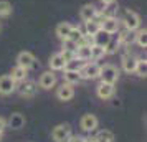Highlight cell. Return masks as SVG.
Returning a JSON list of instances; mask_svg holds the SVG:
<instances>
[{
	"instance_id": "1",
	"label": "cell",
	"mask_w": 147,
	"mask_h": 142,
	"mask_svg": "<svg viewBox=\"0 0 147 142\" xmlns=\"http://www.w3.org/2000/svg\"><path fill=\"white\" fill-rule=\"evenodd\" d=\"M121 22H122V25L127 32H136L140 27V17L132 10H124L122 17H121Z\"/></svg>"
},
{
	"instance_id": "2",
	"label": "cell",
	"mask_w": 147,
	"mask_h": 142,
	"mask_svg": "<svg viewBox=\"0 0 147 142\" xmlns=\"http://www.w3.org/2000/svg\"><path fill=\"white\" fill-rule=\"evenodd\" d=\"M99 73H101V66L98 63H84L83 68L80 69V76L81 79H96V78H99Z\"/></svg>"
},
{
	"instance_id": "3",
	"label": "cell",
	"mask_w": 147,
	"mask_h": 142,
	"mask_svg": "<svg viewBox=\"0 0 147 142\" xmlns=\"http://www.w3.org/2000/svg\"><path fill=\"white\" fill-rule=\"evenodd\" d=\"M99 78H101V81L114 84V83L119 79V69L114 66V65H104V66H101Z\"/></svg>"
},
{
	"instance_id": "4",
	"label": "cell",
	"mask_w": 147,
	"mask_h": 142,
	"mask_svg": "<svg viewBox=\"0 0 147 142\" xmlns=\"http://www.w3.org/2000/svg\"><path fill=\"white\" fill-rule=\"evenodd\" d=\"M51 137L55 142H69L71 139V127L69 124H58L51 131Z\"/></svg>"
},
{
	"instance_id": "5",
	"label": "cell",
	"mask_w": 147,
	"mask_h": 142,
	"mask_svg": "<svg viewBox=\"0 0 147 142\" xmlns=\"http://www.w3.org/2000/svg\"><path fill=\"white\" fill-rule=\"evenodd\" d=\"M17 65L22 66V68H25V69L40 66V63L36 61L35 55L30 53V51H22V53H18V56H17Z\"/></svg>"
},
{
	"instance_id": "6",
	"label": "cell",
	"mask_w": 147,
	"mask_h": 142,
	"mask_svg": "<svg viewBox=\"0 0 147 142\" xmlns=\"http://www.w3.org/2000/svg\"><path fill=\"white\" fill-rule=\"evenodd\" d=\"M15 89H17V83L10 78V75L0 76V94L8 96V94H12Z\"/></svg>"
},
{
	"instance_id": "7",
	"label": "cell",
	"mask_w": 147,
	"mask_h": 142,
	"mask_svg": "<svg viewBox=\"0 0 147 142\" xmlns=\"http://www.w3.org/2000/svg\"><path fill=\"white\" fill-rule=\"evenodd\" d=\"M99 25H101V30H104L109 35H114L119 32V20L116 17H104Z\"/></svg>"
},
{
	"instance_id": "8",
	"label": "cell",
	"mask_w": 147,
	"mask_h": 142,
	"mask_svg": "<svg viewBox=\"0 0 147 142\" xmlns=\"http://www.w3.org/2000/svg\"><path fill=\"white\" fill-rule=\"evenodd\" d=\"M73 96H74V88L69 83H63L60 88L56 89V98L60 101H71Z\"/></svg>"
},
{
	"instance_id": "9",
	"label": "cell",
	"mask_w": 147,
	"mask_h": 142,
	"mask_svg": "<svg viewBox=\"0 0 147 142\" xmlns=\"http://www.w3.org/2000/svg\"><path fill=\"white\" fill-rule=\"evenodd\" d=\"M18 93L23 98H33L36 94V83L35 81H22V84L18 86Z\"/></svg>"
},
{
	"instance_id": "10",
	"label": "cell",
	"mask_w": 147,
	"mask_h": 142,
	"mask_svg": "<svg viewBox=\"0 0 147 142\" xmlns=\"http://www.w3.org/2000/svg\"><path fill=\"white\" fill-rule=\"evenodd\" d=\"M48 65H50V69L51 71H63L65 69V65H66V60H65V56H63V53H55L51 58H50V61H48Z\"/></svg>"
},
{
	"instance_id": "11",
	"label": "cell",
	"mask_w": 147,
	"mask_h": 142,
	"mask_svg": "<svg viewBox=\"0 0 147 142\" xmlns=\"http://www.w3.org/2000/svg\"><path fill=\"white\" fill-rule=\"evenodd\" d=\"M96 94H98V98H101V99H111L114 96V84L101 81V84L98 86V89H96Z\"/></svg>"
},
{
	"instance_id": "12",
	"label": "cell",
	"mask_w": 147,
	"mask_h": 142,
	"mask_svg": "<svg viewBox=\"0 0 147 142\" xmlns=\"http://www.w3.org/2000/svg\"><path fill=\"white\" fill-rule=\"evenodd\" d=\"M80 126L83 131H86V132H91V131H94V129L98 127V117L93 114H84L83 117H81L80 121Z\"/></svg>"
},
{
	"instance_id": "13",
	"label": "cell",
	"mask_w": 147,
	"mask_h": 142,
	"mask_svg": "<svg viewBox=\"0 0 147 142\" xmlns=\"http://www.w3.org/2000/svg\"><path fill=\"white\" fill-rule=\"evenodd\" d=\"M38 84H40V88H43V89H51L55 84H56V76H55V73L53 71H45V73L40 76Z\"/></svg>"
},
{
	"instance_id": "14",
	"label": "cell",
	"mask_w": 147,
	"mask_h": 142,
	"mask_svg": "<svg viewBox=\"0 0 147 142\" xmlns=\"http://www.w3.org/2000/svg\"><path fill=\"white\" fill-rule=\"evenodd\" d=\"M98 13V8L94 7L93 3H84L83 7L80 8V17L83 22H88V20H93L94 17Z\"/></svg>"
},
{
	"instance_id": "15",
	"label": "cell",
	"mask_w": 147,
	"mask_h": 142,
	"mask_svg": "<svg viewBox=\"0 0 147 142\" xmlns=\"http://www.w3.org/2000/svg\"><path fill=\"white\" fill-rule=\"evenodd\" d=\"M74 58L81 61H89L91 60V45H78L74 50Z\"/></svg>"
},
{
	"instance_id": "16",
	"label": "cell",
	"mask_w": 147,
	"mask_h": 142,
	"mask_svg": "<svg viewBox=\"0 0 147 142\" xmlns=\"http://www.w3.org/2000/svg\"><path fill=\"white\" fill-rule=\"evenodd\" d=\"M71 28H73V25L69 23V22H61V23H58L56 25V36L60 38V40H66L68 35H69V32H71Z\"/></svg>"
},
{
	"instance_id": "17",
	"label": "cell",
	"mask_w": 147,
	"mask_h": 142,
	"mask_svg": "<svg viewBox=\"0 0 147 142\" xmlns=\"http://www.w3.org/2000/svg\"><path fill=\"white\" fill-rule=\"evenodd\" d=\"M136 65H137V58L131 56V55H124L122 56V69L126 73H134L136 71Z\"/></svg>"
},
{
	"instance_id": "18",
	"label": "cell",
	"mask_w": 147,
	"mask_h": 142,
	"mask_svg": "<svg viewBox=\"0 0 147 142\" xmlns=\"http://www.w3.org/2000/svg\"><path fill=\"white\" fill-rule=\"evenodd\" d=\"M27 76H28V69H25V68L18 66V65H17V66L12 69V73H10V78H12L15 83L25 81V79H27Z\"/></svg>"
},
{
	"instance_id": "19",
	"label": "cell",
	"mask_w": 147,
	"mask_h": 142,
	"mask_svg": "<svg viewBox=\"0 0 147 142\" xmlns=\"http://www.w3.org/2000/svg\"><path fill=\"white\" fill-rule=\"evenodd\" d=\"M109 40H111V35L106 33L104 30H99V32L93 36V45H99V46L106 48V45L109 43Z\"/></svg>"
},
{
	"instance_id": "20",
	"label": "cell",
	"mask_w": 147,
	"mask_h": 142,
	"mask_svg": "<svg viewBox=\"0 0 147 142\" xmlns=\"http://www.w3.org/2000/svg\"><path fill=\"white\" fill-rule=\"evenodd\" d=\"M8 124H10L12 129H22L25 126V117H23V114H20V112H15V114L10 116Z\"/></svg>"
},
{
	"instance_id": "21",
	"label": "cell",
	"mask_w": 147,
	"mask_h": 142,
	"mask_svg": "<svg viewBox=\"0 0 147 142\" xmlns=\"http://www.w3.org/2000/svg\"><path fill=\"white\" fill-rule=\"evenodd\" d=\"M99 30H101V25L96 20L84 22V35H88V36H94Z\"/></svg>"
},
{
	"instance_id": "22",
	"label": "cell",
	"mask_w": 147,
	"mask_h": 142,
	"mask_svg": "<svg viewBox=\"0 0 147 142\" xmlns=\"http://www.w3.org/2000/svg\"><path fill=\"white\" fill-rule=\"evenodd\" d=\"M104 56H106V48L99 46V45H91V60L98 61Z\"/></svg>"
},
{
	"instance_id": "23",
	"label": "cell",
	"mask_w": 147,
	"mask_h": 142,
	"mask_svg": "<svg viewBox=\"0 0 147 142\" xmlns=\"http://www.w3.org/2000/svg\"><path fill=\"white\" fill-rule=\"evenodd\" d=\"M65 71V75H63V78H65V83H69V84H76V83L81 81V76L78 71H69V69H63Z\"/></svg>"
},
{
	"instance_id": "24",
	"label": "cell",
	"mask_w": 147,
	"mask_h": 142,
	"mask_svg": "<svg viewBox=\"0 0 147 142\" xmlns=\"http://www.w3.org/2000/svg\"><path fill=\"white\" fill-rule=\"evenodd\" d=\"M84 63H86V61H81V60H78V58H71V60L66 61L65 69H69V71H78V73H80V69L83 68Z\"/></svg>"
},
{
	"instance_id": "25",
	"label": "cell",
	"mask_w": 147,
	"mask_h": 142,
	"mask_svg": "<svg viewBox=\"0 0 147 142\" xmlns=\"http://www.w3.org/2000/svg\"><path fill=\"white\" fill-rule=\"evenodd\" d=\"M94 141L96 142H113L114 141V134L111 132V131L104 129V131H99V132L96 134Z\"/></svg>"
},
{
	"instance_id": "26",
	"label": "cell",
	"mask_w": 147,
	"mask_h": 142,
	"mask_svg": "<svg viewBox=\"0 0 147 142\" xmlns=\"http://www.w3.org/2000/svg\"><path fill=\"white\" fill-rule=\"evenodd\" d=\"M134 43H137L140 48H146L147 46V30H146V28H140L139 32L136 33Z\"/></svg>"
},
{
	"instance_id": "27",
	"label": "cell",
	"mask_w": 147,
	"mask_h": 142,
	"mask_svg": "<svg viewBox=\"0 0 147 142\" xmlns=\"http://www.w3.org/2000/svg\"><path fill=\"white\" fill-rule=\"evenodd\" d=\"M137 76H140V78H146L147 75V61L146 58L142 60V58H137V65H136V71H134Z\"/></svg>"
},
{
	"instance_id": "28",
	"label": "cell",
	"mask_w": 147,
	"mask_h": 142,
	"mask_svg": "<svg viewBox=\"0 0 147 142\" xmlns=\"http://www.w3.org/2000/svg\"><path fill=\"white\" fill-rule=\"evenodd\" d=\"M12 15V3L8 0H0V18H7Z\"/></svg>"
},
{
	"instance_id": "29",
	"label": "cell",
	"mask_w": 147,
	"mask_h": 142,
	"mask_svg": "<svg viewBox=\"0 0 147 142\" xmlns=\"http://www.w3.org/2000/svg\"><path fill=\"white\" fill-rule=\"evenodd\" d=\"M83 30H81L80 27H73L71 28V32H69V35H68V40H71V41H74L76 45H78V41L83 38Z\"/></svg>"
},
{
	"instance_id": "30",
	"label": "cell",
	"mask_w": 147,
	"mask_h": 142,
	"mask_svg": "<svg viewBox=\"0 0 147 142\" xmlns=\"http://www.w3.org/2000/svg\"><path fill=\"white\" fill-rule=\"evenodd\" d=\"M63 41V53H73L74 55V50L78 48V45L74 43V41H71V40H61Z\"/></svg>"
},
{
	"instance_id": "31",
	"label": "cell",
	"mask_w": 147,
	"mask_h": 142,
	"mask_svg": "<svg viewBox=\"0 0 147 142\" xmlns=\"http://www.w3.org/2000/svg\"><path fill=\"white\" fill-rule=\"evenodd\" d=\"M5 127H7V121H5L3 117H0V135L3 134V131H5Z\"/></svg>"
},
{
	"instance_id": "32",
	"label": "cell",
	"mask_w": 147,
	"mask_h": 142,
	"mask_svg": "<svg viewBox=\"0 0 147 142\" xmlns=\"http://www.w3.org/2000/svg\"><path fill=\"white\" fill-rule=\"evenodd\" d=\"M69 142H84V137H78V135H76V137H71Z\"/></svg>"
},
{
	"instance_id": "33",
	"label": "cell",
	"mask_w": 147,
	"mask_h": 142,
	"mask_svg": "<svg viewBox=\"0 0 147 142\" xmlns=\"http://www.w3.org/2000/svg\"><path fill=\"white\" fill-rule=\"evenodd\" d=\"M102 2V5H109V3H114L116 0H101Z\"/></svg>"
},
{
	"instance_id": "34",
	"label": "cell",
	"mask_w": 147,
	"mask_h": 142,
	"mask_svg": "<svg viewBox=\"0 0 147 142\" xmlns=\"http://www.w3.org/2000/svg\"><path fill=\"white\" fill-rule=\"evenodd\" d=\"M84 142H96L94 139H84Z\"/></svg>"
},
{
	"instance_id": "35",
	"label": "cell",
	"mask_w": 147,
	"mask_h": 142,
	"mask_svg": "<svg viewBox=\"0 0 147 142\" xmlns=\"http://www.w3.org/2000/svg\"><path fill=\"white\" fill-rule=\"evenodd\" d=\"M0 32H2V23H0Z\"/></svg>"
}]
</instances>
